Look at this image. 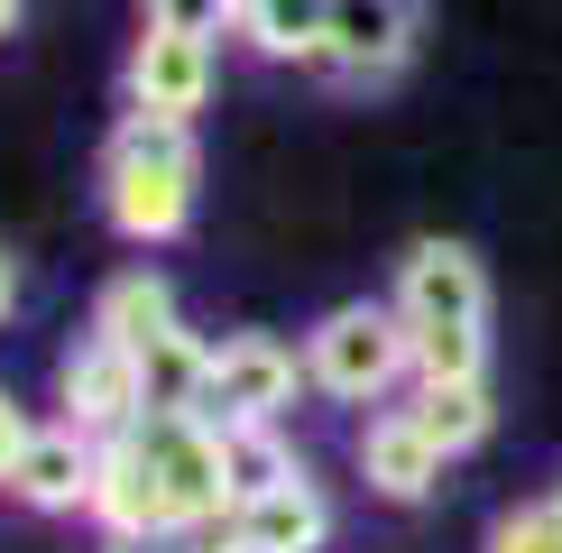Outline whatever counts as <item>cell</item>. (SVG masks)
Listing matches in <instances>:
<instances>
[{
	"mask_svg": "<svg viewBox=\"0 0 562 553\" xmlns=\"http://www.w3.org/2000/svg\"><path fill=\"white\" fill-rule=\"evenodd\" d=\"M387 295L406 314L415 379H488V268L471 240H415Z\"/></svg>",
	"mask_w": 562,
	"mask_h": 553,
	"instance_id": "6da1fadb",
	"label": "cell"
},
{
	"mask_svg": "<svg viewBox=\"0 0 562 553\" xmlns=\"http://www.w3.org/2000/svg\"><path fill=\"white\" fill-rule=\"evenodd\" d=\"M102 222L121 230L130 249H167L194 230V194H203V148H194V129H176V121H130L111 129V148H102Z\"/></svg>",
	"mask_w": 562,
	"mask_h": 553,
	"instance_id": "7a4b0ae2",
	"label": "cell"
},
{
	"mask_svg": "<svg viewBox=\"0 0 562 553\" xmlns=\"http://www.w3.org/2000/svg\"><path fill=\"white\" fill-rule=\"evenodd\" d=\"M304 379H314V397L333 406H387L396 387L415 379V341H406V314L387 305H333L304 332Z\"/></svg>",
	"mask_w": 562,
	"mask_h": 553,
	"instance_id": "3957f363",
	"label": "cell"
},
{
	"mask_svg": "<svg viewBox=\"0 0 562 553\" xmlns=\"http://www.w3.org/2000/svg\"><path fill=\"white\" fill-rule=\"evenodd\" d=\"M304 351L277 332H231L213 341V369H203V425H277L295 397H304Z\"/></svg>",
	"mask_w": 562,
	"mask_h": 553,
	"instance_id": "277c9868",
	"label": "cell"
},
{
	"mask_svg": "<svg viewBox=\"0 0 562 553\" xmlns=\"http://www.w3.org/2000/svg\"><path fill=\"white\" fill-rule=\"evenodd\" d=\"M130 443H138V461L157 471V489H167V517H176V526H222V517H231L222 433L203 425V415H138Z\"/></svg>",
	"mask_w": 562,
	"mask_h": 553,
	"instance_id": "5b68a950",
	"label": "cell"
},
{
	"mask_svg": "<svg viewBox=\"0 0 562 553\" xmlns=\"http://www.w3.org/2000/svg\"><path fill=\"white\" fill-rule=\"evenodd\" d=\"M425 46V0H333V46H323V83L341 92H387Z\"/></svg>",
	"mask_w": 562,
	"mask_h": 553,
	"instance_id": "8992f818",
	"label": "cell"
},
{
	"mask_svg": "<svg viewBox=\"0 0 562 553\" xmlns=\"http://www.w3.org/2000/svg\"><path fill=\"white\" fill-rule=\"evenodd\" d=\"M121 92H130L138 121H176V129H194V111L213 102V37L148 19V29H138V46H130V65H121Z\"/></svg>",
	"mask_w": 562,
	"mask_h": 553,
	"instance_id": "52a82bcc",
	"label": "cell"
},
{
	"mask_svg": "<svg viewBox=\"0 0 562 553\" xmlns=\"http://www.w3.org/2000/svg\"><path fill=\"white\" fill-rule=\"evenodd\" d=\"M56 397H65V425L92 433V443L130 433L138 415H148V387H138V351H121V341H102V332H83L75 351H65V369H56Z\"/></svg>",
	"mask_w": 562,
	"mask_h": 553,
	"instance_id": "ba28073f",
	"label": "cell"
},
{
	"mask_svg": "<svg viewBox=\"0 0 562 553\" xmlns=\"http://www.w3.org/2000/svg\"><path fill=\"white\" fill-rule=\"evenodd\" d=\"M83 489H92V433H75L65 415L29 425V443L0 471V498L29 507V517H83Z\"/></svg>",
	"mask_w": 562,
	"mask_h": 553,
	"instance_id": "9c48e42d",
	"label": "cell"
},
{
	"mask_svg": "<svg viewBox=\"0 0 562 553\" xmlns=\"http://www.w3.org/2000/svg\"><path fill=\"white\" fill-rule=\"evenodd\" d=\"M442 471H452V452L415 425V406H379V415L360 425V479H369V498L425 507V498L442 489Z\"/></svg>",
	"mask_w": 562,
	"mask_h": 553,
	"instance_id": "30bf717a",
	"label": "cell"
},
{
	"mask_svg": "<svg viewBox=\"0 0 562 553\" xmlns=\"http://www.w3.org/2000/svg\"><path fill=\"white\" fill-rule=\"evenodd\" d=\"M231 535H240V553H323L333 544V498H323V479L295 461L286 479H268L259 498L231 507Z\"/></svg>",
	"mask_w": 562,
	"mask_h": 553,
	"instance_id": "8fae6325",
	"label": "cell"
},
{
	"mask_svg": "<svg viewBox=\"0 0 562 553\" xmlns=\"http://www.w3.org/2000/svg\"><path fill=\"white\" fill-rule=\"evenodd\" d=\"M83 517L102 526V544H130V535H167V489H157V471L138 461L130 433H111V443H92V489H83Z\"/></svg>",
	"mask_w": 562,
	"mask_h": 553,
	"instance_id": "7c38bea8",
	"label": "cell"
},
{
	"mask_svg": "<svg viewBox=\"0 0 562 553\" xmlns=\"http://www.w3.org/2000/svg\"><path fill=\"white\" fill-rule=\"evenodd\" d=\"M231 37H240L249 56H268V65H304V75H323V46H333V0H240Z\"/></svg>",
	"mask_w": 562,
	"mask_h": 553,
	"instance_id": "4fadbf2b",
	"label": "cell"
},
{
	"mask_svg": "<svg viewBox=\"0 0 562 553\" xmlns=\"http://www.w3.org/2000/svg\"><path fill=\"white\" fill-rule=\"evenodd\" d=\"M167 323H184V314H176V286H167L157 268H121L102 295H92V332H102V341H121V351L157 341Z\"/></svg>",
	"mask_w": 562,
	"mask_h": 553,
	"instance_id": "5bb4252c",
	"label": "cell"
},
{
	"mask_svg": "<svg viewBox=\"0 0 562 553\" xmlns=\"http://www.w3.org/2000/svg\"><path fill=\"white\" fill-rule=\"evenodd\" d=\"M203 369H213V341L167 323L157 341H138V387H148V415H194L203 406Z\"/></svg>",
	"mask_w": 562,
	"mask_h": 553,
	"instance_id": "9a60e30c",
	"label": "cell"
},
{
	"mask_svg": "<svg viewBox=\"0 0 562 553\" xmlns=\"http://www.w3.org/2000/svg\"><path fill=\"white\" fill-rule=\"evenodd\" d=\"M415 425H425L434 433V443L442 452H480L488 443V433H498V406H488V379H415Z\"/></svg>",
	"mask_w": 562,
	"mask_h": 553,
	"instance_id": "2e32d148",
	"label": "cell"
},
{
	"mask_svg": "<svg viewBox=\"0 0 562 553\" xmlns=\"http://www.w3.org/2000/svg\"><path fill=\"white\" fill-rule=\"evenodd\" d=\"M222 433V479H231V507L240 498H259L268 479H286L295 471V452H286V433L277 425H213Z\"/></svg>",
	"mask_w": 562,
	"mask_h": 553,
	"instance_id": "e0dca14e",
	"label": "cell"
},
{
	"mask_svg": "<svg viewBox=\"0 0 562 553\" xmlns=\"http://www.w3.org/2000/svg\"><path fill=\"white\" fill-rule=\"evenodd\" d=\"M480 553H562V517H553V498H517V507H498L488 517V535Z\"/></svg>",
	"mask_w": 562,
	"mask_h": 553,
	"instance_id": "ac0fdd59",
	"label": "cell"
},
{
	"mask_svg": "<svg viewBox=\"0 0 562 553\" xmlns=\"http://www.w3.org/2000/svg\"><path fill=\"white\" fill-rule=\"evenodd\" d=\"M111 553H240V535H231V517H222V526H167V535H130V544H111Z\"/></svg>",
	"mask_w": 562,
	"mask_h": 553,
	"instance_id": "d6986e66",
	"label": "cell"
},
{
	"mask_svg": "<svg viewBox=\"0 0 562 553\" xmlns=\"http://www.w3.org/2000/svg\"><path fill=\"white\" fill-rule=\"evenodd\" d=\"M148 19H167V29H194V37H222L231 19H240V0H148Z\"/></svg>",
	"mask_w": 562,
	"mask_h": 553,
	"instance_id": "ffe728a7",
	"label": "cell"
},
{
	"mask_svg": "<svg viewBox=\"0 0 562 553\" xmlns=\"http://www.w3.org/2000/svg\"><path fill=\"white\" fill-rule=\"evenodd\" d=\"M19 443H29V406L0 387V471H10V452H19Z\"/></svg>",
	"mask_w": 562,
	"mask_h": 553,
	"instance_id": "44dd1931",
	"label": "cell"
},
{
	"mask_svg": "<svg viewBox=\"0 0 562 553\" xmlns=\"http://www.w3.org/2000/svg\"><path fill=\"white\" fill-rule=\"evenodd\" d=\"M10 314H19V259L0 249V323H10Z\"/></svg>",
	"mask_w": 562,
	"mask_h": 553,
	"instance_id": "7402d4cb",
	"label": "cell"
},
{
	"mask_svg": "<svg viewBox=\"0 0 562 553\" xmlns=\"http://www.w3.org/2000/svg\"><path fill=\"white\" fill-rule=\"evenodd\" d=\"M19 10H29V0H0V37H10V29H19Z\"/></svg>",
	"mask_w": 562,
	"mask_h": 553,
	"instance_id": "603a6c76",
	"label": "cell"
},
{
	"mask_svg": "<svg viewBox=\"0 0 562 553\" xmlns=\"http://www.w3.org/2000/svg\"><path fill=\"white\" fill-rule=\"evenodd\" d=\"M544 498H553V517H562V479H553V489H544Z\"/></svg>",
	"mask_w": 562,
	"mask_h": 553,
	"instance_id": "cb8c5ba5",
	"label": "cell"
}]
</instances>
